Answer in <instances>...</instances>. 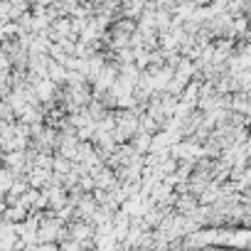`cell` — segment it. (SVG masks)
Returning <instances> with one entry per match:
<instances>
[{"label": "cell", "instance_id": "7", "mask_svg": "<svg viewBox=\"0 0 251 251\" xmlns=\"http://www.w3.org/2000/svg\"><path fill=\"white\" fill-rule=\"evenodd\" d=\"M10 94V84H8V76H0V101Z\"/></svg>", "mask_w": 251, "mask_h": 251}, {"label": "cell", "instance_id": "9", "mask_svg": "<svg viewBox=\"0 0 251 251\" xmlns=\"http://www.w3.org/2000/svg\"><path fill=\"white\" fill-rule=\"evenodd\" d=\"M190 251H212V249H190Z\"/></svg>", "mask_w": 251, "mask_h": 251}, {"label": "cell", "instance_id": "2", "mask_svg": "<svg viewBox=\"0 0 251 251\" xmlns=\"http://www.w3.org/2000/svg\"><path fill=\"white\" fill-rule=\"evenodd\" d=\"M195 207H197V197H192V195H180L175 200V204H173L175 214H180V217H187Z\"/></svg>", "mask_w": 251, "mask_h": 251}, {"label": "cell", "instance_id": "8", "mask_svg": "<svg viewBox=\"0 0 251 251\" xmlns=\"http://www.w3.org/2000/svg\"><path fill=\"white\" fill-rule=\"evenodd\" d=\"M35 251H59V244H37Z\"/></svg>", "mask_w": 251, "mask_h": 251}, {"label": "cell", "instance_id": "3", "mask_svg": "<svg viewBox=\"0 0 251 251\" xmlns=\"http://www.w3.org/2000/svg\"><path fill=\"white\" fill-rule=\"evenodd\" d=\"M64 76H67V69H64L62 64L47 62V76H45V79H50L54 86H64Z\"/></svg>", "mask_w": 251, "mask_h": 251}, {"label": "cell", "instance_id": "4", "mask_svg": "<svg viewBox=\"0 0 251 251\" xmlns=\"http://www.w3.org/2000/svg\"><path fill=\"white\" fill-rule=\"evenodd\" d=\"M3 219H5V222H10V224H20V222H25V219H27V209L18 202V204H13V207H5Z\"/></svg>", "mask_w": 251, "mask_h": 251}, {"label": "cell", "instance_id": "1", "mask_svg": "<svg viewBox=\"0 0 251 251\" xmlns=\"http://www.w3.org/2000/svg\"><path fill=\"white\" fill-rule=\"evenodd\" d=\"M67 226V239H72V241H86V239H91L94 236V226L89 224V222H84V219H74V222H69V224H64Z\"/></svg>", "mask_w": 251, "mask_h": 251}, {"label": "cell", "instance_id": "5", "mask_svg": "<svg viewBox=\"0 0 251 251\" xmlns=\"http://www.w3.org/2000/svg\"><path fill=\"white\" fill-rule=\"evenodd\" d=\"M69 170H72V163H69V160H64V158H59V155H54V163H52V173H54V175H62V177H64V175H67Z\"/></svg>", "mask_w": 251, "mask_h": 251}, {"label": "cell", "instance_id": "6", "mask_svg": "<svg viewBox=\"0 0 251 251\" xmlns=\"http://www.w3.org/2000/svg\"><path fill=\"white\" fill-rule=\"evenodd\" d=\"M59 251H84V249H81V244H79V241L64 239V241L59 244Z\"/></svg>", "mask_w": 251, "mask_h": 251}]
</instances>
